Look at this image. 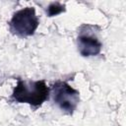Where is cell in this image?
Masks as SVG:
<instances>
[{
    "label": "cell",
    "mask_w": 126,
    "mask_h": 126,
    "mask_svg": "<svg viewBox=\"0 0 126 126\" xmlns=\"http://www.w3.org/2000/svg\"><path fill=\"white\" fill-rule=\"evenodd\" d=\"M12 97L20 103H29L32 106H39L49 97V89L43 80L26 81L19 79Z\"/></svg>",
    "instance_id": "obj_1"
},
{
    "label": "cell",
    "mask_w": 126,
    "mask_h": 126,
    "mask_svg": "<svg viewBox=\"0 0 126 126\" xmlns=\"http://www.w3.org/2000/svg\"><path fill=\"white\" fill-rule=\"evenodd\" d=\"M39 25V20L32 7H26L14 13L9 22L12 33L19 36L32 35Z\"/></svg>",
    "instance_id": "obj_2"
},
{
    "label": "cell",
    "mask_w": 126,
    "mask_h": 126,
    "mask_svg": "<svg viewBox=\"0 0 126 126\" xmlns=\"http://www.w3.org/2000/svg\"><path fill=\"white\" fill-rule=\"evenodd\" d=\"M52 95L54 102L59 108L68 114L74 112L80 101L79 91L75 90L64 81H57L53 84Z\"/></svg>",
    "instance_id": "obj_3"
},
{
    "label": "cell",
    "mask_w": 126,
    "mask_h": 126,
    "mask_svg": "<svg viewBox=\"0 0 126 126\" xmlns=\"http://www.w3.org/2000/svg\"><path fill=\"white\" fill-rule=\"evenodd\" d=\"M77 42L79 52L85 57L97 55L102 47V44L97 37L89 33H80L77 38Z\"/></svg>",
    "instance_id": "obj_4"
},
{
    "label": "cell",
    "mask_w": 126,
    "mask_h": 126,
    "mask_svg": "<svg viewBox=\"0 0 126 126\" xmlns=\"http://www.w3.org/2000/svg\"><path fill=\"white\" fill-rule=\"evenodd\" d=\"M63 12H65V5H63L59 2L50 3L47 10H46V13H47L48 17H54V16H57V15L63 13Z\"/></svg>",
    "instance_id": "obj_5"
}]
</instances>
